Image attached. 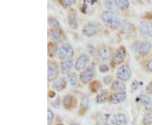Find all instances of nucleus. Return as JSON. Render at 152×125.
Instances as JSON below:
<instances>
[{
    "label": "nucleus",
    "instance_id": "nucleus-29",
    "mask_svg": "<svg viewBox=\"0 0 152 125\" xmlns=\"http://www.w3.org/2000/svg\"><path fill=\"white\" fill-rule=\"evenodd\" d=\"M116 3H117V5L118 7V9L120 10L123 11L127 10L129 8V4H130L128 0H117Z\"/></svg>",
    "mask_w": 152,
    "mask_h": 125
},
{
    "label": "nucleus",
    "instance_id": "nucleus-39",
    "mask_svg": "<svg viewBox=\"0 0 152 125\" xmlns=\"http://www.w3.org/2000/svg\"><path fill=\"white\" fill-rule=\"evenodd\" d=\"M131 88H132L134 91L138 90V88H139V81L134 80V81L132 82V84H131Z\"/></svg>",
    "mask_w": 152,
    "mask_h": 125
},
{
    "label": "nucleus",
    "instance_id": "nucleus-35",
    "mask_svg": "<svg viewBox=\"0 0 152 125\" xmlns=\"http://www.w3.org/2000/svg\"><path fill=\"white\" fill-rule=\"evenodd\" d=\"M110 70V67H109L107 64H102L101 65L99 66V71L101 73H107Z\"/></svg>",
    "mask_w": 152,
    "mask_h": 125
},
{
    "label": "nucleus",
    "instance_id": "nucleus-13",
    "mask_svg": "<svg viewBox=\"0 0 152 125\" xmlns=\"http://www.w3.org/2000/svg\"><path fill=\"white\" fill-rule=\"evenodd\" d=\"M110 54H111L110 49L106 45L101 46L99 48V49H98V56H99L100 59L103 62V64H106V63L109 62V60H110Z\"/></svg>",
    "mask_w": 152,
    "mask_h": 125
},
{
    "label": "nucleus",
    "instance_id": "nucleus-43",
    "mask_svg": "<svg viewBox=\"0 0 152 125\" xmlns=\"http://www.w3.org/2000/svg\"><path fill=\"white\" fill-rule=\"evenodd\" d=\"M55 125H64L63 123H58V124H56Z\"/></svg>",
    "mask_w": 152,
    "mask_h": 125
},
{
    "label": "nucleus",
    "instance_id": "nucleus-32",
    "mask_svg": "<svg viewBox=\"0 0 152 125\" xmlns=\"http://www.w3.org/2000/svg\"><path fill=\"white\" fill-rule=\"evenodd\" d=\"M86 49L87 52H88V54H90L91 56H96V54L98 53V51H96V47H95L92 43L87 44Z\"/></svg>",
    "mask_w": 152,
    "mask_h": 125
},
{
    "label": "nucleus",
    "instance_id": "nucleus-2",
    "mask_svg": "<svg viewBox=\"0 0 152 125\" xmlns=\"http://www.w3.org/2000/svg\"><path fill=\"white\" fill-rule=\"evenodd\" d=\"M74 55H75V50L71 44L64 42L60 45L58 57L61 61L72 59Z\"/></svg>",
    "mask_w": 152,
    "mask_h": 125
},
{
    "label": "nucleus",
    "instance_id": "nucleus-6",
    "mask_svg": "<svg viewBox=\"0 0 152 125\" xmlns=\"http://www.w3.org/2000/svg\"><path fill=\"white\" fill-rule=\"evenodd\" d=\"M59 76V68L54 61H48V80L53 82L57 80Z\"/></svg>",
    "mask_w": 152,
    "mask_h": 125
},
{
    "label": "nucleus",
    "instance_id": "nucleus-31",
    "mask_svg": "<svg viewBox=\"0 0 152 125\" xmlns=\"http://www.w3.org/2000/svg\"><path fill=\"white\" fill-rule=\"evenodd\" d=\"M109 118H110V115L103 114L97 120L96 125H107V122H108Z\"/></svg>",
    "mask_w": 152,
    "mask_h": 125
},
{
    "label": "nucleus",
    "instance_id": "nucleus-11",
    "mask_svg": "<svg viewBox=\"0 0 152 125\" xmlns=\"http://www.w3.org/2000/svg\"><path fill=\"white\" fill-rule=\"evenodd\" d=\"M109 102L113 105L120 104L125 102L127 100V93L126 91H121V92H115L109 96Z\"/></svg>",
    "mask_w": 152,
    "mask_h": 125
},
{
    "label": "nucleus",
    "instance_id": "nucleus-7",
    "mask_svg": "<svg viewBox=\"0 0 152 125\" xmlns=\"http://www.w3.org/2000/svg\"><path fill=\"white\" fill-rule=\"evenodd\" d=\"M90 63V57L86 53H81L78 56L75 62V69L77 71L84 70Z\"/></svg>",
    "mask_w": 152,
    "mask_h": 125
},
{
    "label": "nucleus",
    "instance_id": "nucleus-23",
    "mask_svg": "<svg viewBox=\"0 0 152 125\" xmlns=\"http://www.w3.org/2000/svg\"><path fill=\"white\" fill-rule=\"evenodd\" d=\"M68 80L71 86H77L79 85V82L80 80V75H79L77 73L73 72V73H71V74H69V75H68Z\"/></svg>",
    "mask_w": 152,
    "mask_h": 125
},
{
    "label": "nucleus",
    "instance_id": "nucleus-3",
    "mask_svg": "<svg viewBox=\"0 0 152 125\" xmlns=\"http://www.w3.org/2000/svg\"><path fill=\"white\" fill-rule=\"evenodd\" d=\"M96 74V68L94 64H90L88 65L84 69L80 72V79L83 85H87L90 84L92 81V79L95 76Z\"/></svg>",
    "mask_w": 152,
    "mask_h": 125
},
{
    "label": "nucleus",
    "instance_id": "nucleus-36",
    "mask_svg": "<svg viewBox=\"0 0 152 125\" xmlns=\"http://www.w3.org/2000/svg\"><path fill=\"white\" fill-rule=\"evenodd\" d=\"M113 75H105V76L103 77V82L105 85H110V83H113Z\"/></svg>",
    "mask_w": 152,
    "mask_h": 125
},
{
    "label": "nucleus",
    "instance_id": "nucleus-28",
    "mask_svg": "<svg viewBox=\"0 0 152 125\" xmlns=\"http://www.w3.org/2000/svg\"><path fill=\"white\" fill-rule=\"evenodd\" d=\"M48 26L51 27V29H60L61 28V25H60L59 21L58 20V19L52 16L48 17Z\"/></svg>",
    "mask_w": 152,
    "mask_h": 125
},
{
    "label": "nucleus",
    "instance_id": "nucleus-1",
    "mask_svg": "<svg viewBox=\"0 0 152 125\" xmlns=\"http://www.w3.org/2000/svg\"><path fill=\"white\" fill-rule=\"evenodd\" d=\"M102 20L109 28L118 29L121 26L122 21L115 13L109 10H105L102 13Z\"/></svg>",
    "mask_w": 152,
    "mask_h": 125
},
{
    "label": "nucleus",
    "instance_id": "nucleus-19",
    "mask_svg": "<svg viewBox=\"0 0 152 125\" xmlns=\"http://www.w3.org/2000/svg\"><path fill=\"white\" fill-rule=\"evenodd\" d=\"M109 96V91L107 89H102L96 96V102L98 104L105 103Z\"/></svg>",
    "mask_w": 152,
    "mask_h": 125
},
{
    "label": "nucleus",
    "instance_id": "nucleus-9",
    "mask_svg": "<svg viewBox=\"0 0 152 125\" xmlns=\"http://www.w3.org/2000/svg\"><path fill=\"white\" fill-rule=\"evenodd\" d=\"M49 34H50L51 40L53 41V42H55V43H62L66 39L65 34L61 28L60 29H51L49 31Z\"/></svg>",
    "mask_w": 152,
    "mask_h": 125
},
{
    "label": "nucleus",
    "instance_id": "nucleus-34",
    "mask_svg": "<svg viewBox=\"0 0 152 125\" xmlns=\"http://www.w3.org/2000/svg\"><path fill=\"white\" fill-rule=\"evenodd\" d=\"M54 119V113L51 109H48V125H52Z\"/></svg>",
    "mask_w": 152,
    "mask_h": 125
},
{
    "label": "nucleus",
    "instance_id": "nucleus-22",
    "mask_svg": "<svg viewBox=\"0 0 152 125\" xmlns=\"http://www.w3.org/2000/svg\"><path fill=\"white\" fill-rule=\"evenodd\" d=\"M58 49L59 47H58L57 43L50 42L48 45V56L51 58H54L56 55L58 54Z\"/></svg>",
    "mask_w": 152,
    "mask_h": 125
},
{
    "label": "nucleus",
    "instance_id": "nucleus-37",
    "mask_svg": "<svg viewBox=\"0 0 152 125\" xmlns=\"http://www.w3.org/2000/svg\"><path fill=\"white\" fill-rule=\"evenodd\" d=\"M145 91H146V93L149 96H152V81L150 82L147 85L146 88H145Z\"/></svg>",
    "mask_w": 152,
    "mask_h": 125
},
{
    "label": "nucleus",
    "instance_id": "nucleus-33",
    "mask_svg": "<svg viewBox=\"0 0 152 125\" xmlns=\"http://www.w3.org/2000/svg\"><path fill=\"white\" fill-rule=\"evenodd\" d=\"M75 0H63V1H60V4L61 5L63 6L64 9H68L71 6H73L75 4Z\"/></svg>",
    "mask_w": 152,
    "mask_h": 125
},
{
    "label": "nucleus",
    "instance_id": "nucleus-41",
    "mask_svg": "<svg viewBox=\"0 0 152 125\" xmlns=\"http://www.w3.org/2000/svg\"><path fill=\"white\" fill-rule=\"evenodd\" d=\"M148 34H149V37L152 38V22L149 24V29H148Z\"/></svg>",
    "mask_w": 152,
    "mask_h": 125
},
{
    "label": "nucleus",
    "instance_id": "nucleus-12",
    "mask_svg": "<svg viewBox=\"0 0 152 125\" xmlns=\"http://www.w3.org/2000/svg\"><path fill=\"white\" fill-rule=\"evenodd\" d=\"M151 43L147 41H142L137 46V53L141 57H145L149 54L151 50Z\"/></svg>",
    "mask_w": 152,
    "mask_h": 125
},
{
    "label": "nucleus",
    "instance_id": "nucleus-15",
    "mask_svg": "<svg viewBox=\"0 0 152 125\" xmlns=\"http://www.w3.org/2000/svg\"><path fill=\"white\" fill-rule=\"evenodd\" d=\"M128 123L127 117L124 113H116L111 118V124L112 125H126Z\"/></svg>",
    "mask_w": 152,
    "mask_h": 125
},
{
    "label": "nucleus",
    "instance_id": "nucleus-24",
    "mask_svg": "<svg viewBox=\"0 0 152 125\" xmlns=\"http://www.w3.org/2000/svg\"><path fill=\"white\" fill-rule=\"evenodd\" d=\"M139 28H140V32L141 34V36H143V37L148 36L149 37V34H148L149 24L145 20H140V25H139Z\"/></svg>",
    "mask_w": 152,
    "mask_h": 125
},
{
    "label": "nucleus",
    "instance_id": "nucleus-42",
    "mask_svg": "<svg viewBox=\"0 0 152 125\" xmlns=\"http://www.w3.org/2000/svg\"><path fill=\"white\" fill-rule=\"evenodd\" d=\"M70 125H80V124H77V123H71Z\"/></svg>",
    "mask_w": 152,
    "mask_h": 125
},
{
    "label": "nucleus",
    "instance_id": "nucleus-18",
    "mask_svg": "<svg viewBox=\"0 0 152 125\" xmlns=\"http://www.w3.org/2000/svg\"><path fill=\"white\" fill-rule=\"evenodd\" d=\"M140 101L146 111L152 112V96L149 95H141L140 96Z\"/></svg>",
    "mask_w": 152,
    "mask_h": 125
},
{
    "label": "nucleus",
    "instance_id": "nucleus-20",
    "mask_svg": "<svg viewBox=\"0 0 152 125\" xmlns=\"http://www.w3.org/2000/svg\"><path fill=\"white\" fill-rule=\"evenodd\" d=\"M111 90L114 91L115 92H121L126 91V85L124 81L119 80H115L111 85Z\"/></svg>",
    "mask_w": 152,
    "mask_h": 125
},
{
    "label": "nucleus",
    "instance_id": "nucleus-45",
    "mask_svg": "<svg viewBox=\"0 0 152 125\" xmlns=\"http://www.w3.org/2000/svg\"><path fill=\"white\" fill-rule=\"evenodd\" d=\"M107 125H112V124H107Z\"/></svg>",
    "mask_w": 152,
    "mask_h": 125
},
{
    "label": "nucleus",
    "instance_id": "nucleus-21",
    "mask_svg": "<svg viewBox=\"0 0 152 125\" xmlns=\"http://www.w3.org/2000/svg\"><path fill=\"white\" fill-rule=\"evenodd\" d=\"M89 89L92 93H98L102 90V83L99 80H92L89 84Z\"/></svg>",
    "mask_w": 152,
    "mask_h": 125
},
{
    "label": "nucleus",
    "instance_id": "nucleus-40",
    "mask_svg": "<svg viewBox=\"0 0 152 125\" xmlns=\"http://www.w3.org/2000/svg\"><path fill=\"white\" fill-rule=\"evenodd\" d=\"M147 69H148V70L150 71L151 73H152V59H151L148 62V64H147Z\"/></svg>",
    "mask_w": 152,
    "mask_h": 125
},
{
    "label": "nucleus",
    "instance_id": "nucleus-17",
    "mask_svg": "<svg viewBox=\"0 0 152 125\" xmlns=\"http://www.w3.org/2000/svg\"><path fill=\"white\" fill-rule=\"evenodd\" d=\"M68 23L69 26L72 29L78 28V18H77V12L75 10H71L68 15Z\"/></svg>",
    "mask_w": 152,
    "mask_h": 125
},
{
    "label": "nucleus",
    "instance_id": "nucleus-8",
    "mask_svg": "<svg viewBox=\"0 0 152 125\" xmlns=\"http://www.w3.org/2000/svg\"><path fill=\"white\" fill-rule=\"evenodd\" d=\"M126 49L124 47L121 46L118 48H117L114 52L113 55V59L112 62L115 65H118L121 64L122 63H124V61L126 58Z\"/></svg>",
    "mask_w": 152,
    "mask_h": 125
},
{
    "label": "nucleus",
    "instance_id": "nucleus-38",
    "mask_svg": "<svg viewBox=\"0 0 152 125\" xmlns=\"http://www.w3.org/2000/svg\"><path fill=\"white\" fill-rule=\"evenodd\" d=\"M61 101H60V97L59 96H58L57 97V99L55 100L54 102H53V106L54 107H56V108H59L60 106H61Z\"/></svg>",
    "mask_w": 152,
    "mask_h": 125
},
{
    "label": "nucleus",
    "instance_id": "nucleus-26",
    "mask_svg": "<svg viewBox=\"0 0 152 125\" xmlns=\"http://www.w3.org/2000/svg\"><path fill=\"white\" fill-rule=\"evenodd\" d=\"M143 125H152V112L146 111L142 118Z\"/></svg>",
    "mask_w": 152,
    "mask_h": 125
},
{
    "label": "nucleus",
    "instance_id": "nucleus-14",
    "mask_svg": "<svg viewBox=\"0 0 152 125\" xmlns=\"http://www.w3.org/2000/svg\"><path fill=\"white\" fill-rule=\"evenodd\" d=\"M74 61L73 59L64 60V61H61L60 62V69L61 72L63 73V75H69L71 74V71L74 68Z\"/></svg>",
    "mask_w": 152,
    "mask_h": 125
},
{
    "label": "nucleus",
    "instance_id": "nucleus-25",
    "mask_svg": "<svg viewBox=\"0 0 152 125\" xmlns=\"http://www.w3.org/2000/svg\"><path fill=\"white\" fill-rule=\"evenodd\" d=\"M104 4L105 6L107 8V10L111 11V12H113L116 14V12L118 11V7L117 5V3H116V1H109V0H106L105 2H104Z\"/></svg>",
    "mask_w": 152,
    "mask_h": 125
},
{
    "label": "nucleus",
    "instance_id": "nucleus-44",
    "mask_svg": "<svg viewBox=\"0 0 152 125\" xmlns=\"http://www.w3.org/2000/svg\"><path fill=\"white\" fill-rule=\"evenodd\" d=\"M151 46H152V42H151Z\"/></svg>",
    "mask_w": 152,
    "mask_h": 125
},
{
    "label": "nucleus",
    "instance_id": "nucleus-30",
    "mask_svg": "<svg viewBox=\"0 0 152 125\" xmlns=\"http://www.w3.org/2000/svg\"><path fill=\"white\" fill-rule=\"evenodd\" d=\"M121 26H122L123 30H124V31H127V32L130 31L131 30H132V28H133V24H132L129 20H124L122 21Z\"/></svg>",
    "mask_w": 152,
    "mask_h": 125
},
{
    "label": "nucleus",
    "instance_id": "nucleus-5",
    "mask_svg": "<svg viewBox=\"0 0 152 125\" xmlns=\"http://www.w3.org/2000/svg\"><path fill=\"white\" fill-rule=\"evenodd\" d=\"M99 30V24L96 21L86 22L81 29V33L87 37H91L96 35Z\"/></svg>",
    "mask_w": 152,
    "mask_h": 125
},
{
    "label": "nucleus",
    "instance_id": "nucleus-16",
    "mask_svg": "<svg viewBox=\"0 0 152 125\" xmlns=\"http://www.w3.org/2000/svg\"><path fill=\"white\" fill-rule=\"evenodd\" d=\"M66 86H67V80L65 77H60L57 80H55L52 85V88L55 91H58V92L64 91Z\"/></svg>",
    "mask_w": 152,
    "mask_h": 125
},
{
    "label": "nucleus",
    "instance_id": "nucleus-10",
    "mask_svg": "<svg viewBox=\"0 0 152 125\" xmlns=\"http://www.w3.org/2000/svg\"><path fill=\"white\" fill-rule=\"evenodd\" d=\"M62 105L64 108L66 110H73L74 108H75L76 105H77V99L73 95L68 94L64 96V97L63 99Z\"/></svg>",
    "mask_w": 152,
    "mask_h": 125
},
{
    "label": "nucleus",
    "instance_id": "nucleus-4",
    "mask_svg": "<svg viewBox=\"0 0 152 125\" xmlns=\"http://www.w3.org/2000/svg\"><path fill=\"white\" fill-rule=\"evenodd\" d=\"M132 75L130 66L129 64H122L116 71V77L121 81L126 82L129 80Z\"/></svg>",
    "mask_w": 152,
    "mask_h": 125
},
{
    "label": "nucleus",
    "instance_id": "nucleus-27",
    "mask_svg": "<svg viewBox=\"0 0 152 125\" xmlns=\"http://www.w3.org/2000/svg\"><path fill=\"white\" fill-rule=\"evenodd\" d=\"M89 105H90V99L88 96H85L81 99V102H80V112H83V114L85 113V112H86L87 109L89 108Z\"/></svg>",
    "mask_w": 152,
    "mask_h": 125
}]
</instances>
